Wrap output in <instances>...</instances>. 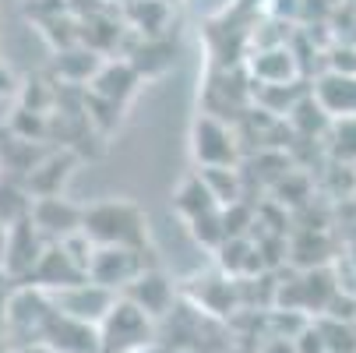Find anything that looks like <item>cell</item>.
Instances as JSON below:
<instances>
[{
	"instance_id": "8",
	"label": "cell",
	"mask_w": 356,
	"mask_h": 353,
	"mask_svg": "<svg viewBox=\"0 0 356 353\" xmlns=\"http://www.w3.org/2000/svg\"><path fill=\"white\" fill-rule=\"evenodd\" d=\"M81 216H85V205H74V201L64 198V194L32 198V212H29V219L35 223V230H39L49 244L78 233V230H81Z\"/></svg>"
},
{
	"instance_id": "4",
	"label": "cell",
	"mask_w": 356,
	"mask_h": 353,
	"mask_svg": "<svg viewBox=\"0 0 356 353\" xmlns=\"http://www.w3.org/2000/svg\"><path fill=\"white\" fill-rule=\"evenodd\" d=\"M46 237L35 230V223L25 216V219H18L15 226H8L4 230V251H0V269H4L18 286H25L29 283V276H32V269L39 265V258H42V251H46Z\"/></svg>"
},
{
	"instance_id": "20",
	"label": "cell",
	"mask_w": 356,
	"mask_h": 353,
	"mask_svg": "<svg viewBox=\"0 0 356 353\" xmlns=\"http://www.w3.org/2000/svg\"><path fill=\"white\" fill-rule=\"evenodd\" d=\"M197 173L205 177L209 191L216 194V201L226 209V205H236L243 198V177L236 166H197Z\"/></svg>"
},
{
	"instance_id": "19",
	"label": "cell",
	"mask_w": 356,
	"mask_h": 353,
	"mask_svg": "<svg viewBox=\"0 0 356 353\" xmlns=\"http://www.w3.org/2000/svg\"><path fill=\"white\" fill-rule=\"evenodd\" d=\"M127 18L141 32V39H159L166 36V25H170V4L166 0H131Z\"/></svg>"
},
{
	"instance_id": "3",
	"label": "cell",
	"mask_w": 356,
	"mask_h": 353,
	"mask_svg": "<svg viewBox=\"0 0 356 353\" xmlns=\"http://www.w3.org/2000/svg\"><path fill=\"white\" fill-rule=\"evenodd\" d=\"M152 339V318L131 304L127 297H117V304L110 308V315L99 325V343L103 353H134Z\"/></svg>"
},
{
	"instance_id": "14",
	"label": "cell",
	"mask_w": 356,
	"mask_h": 353,
	"mask_svg": "<svg viewBox=\"0 0 356 353\" xmlns=\"http://www.w3.org/2000/svg\"><path fill=\"white\" fill-rule=\"evenodd\" d=\"M138 85H141V71L131 61H106L103 68L95 71L88 92H95L99 99H110V103H117V107H124L127 99L138 92Z\"/></svg>"
},
{
	"instance_id": "10",
	"label": "cell",
	"mask_w": 356,
	"mask_h": 353,
	"mask_svg": "<svg viewBox=\"0 0 356 353\" xmlns=\"http://www.w3.org/2000/svg\"><path fill=\"white\" fill-rule=\"evenodd\" d=\"M247 71L254 85H293L300 81V57L286 42L258 46L254 54H247Z\"/></svg>"
},
{
	"instance_id": "6",
	"label": "cell",
	"mask_w": 356,
	"mask_h": 353,
	"mask_svg": "<svg viewBox=\"0 0 356 353\" xmlns=\"http://www.w3.org/2000/svg\"><path fill=\"white\" fill-rule=\"evenodd\" d=\"M39 346L54 350V353H103V343H99V325H88L81 318H71L60 308H49V318L42 325Z\"/></svg>"
},
{
	"instance_id": "24",
	"label": "cell",
	"mask_w": 356,
	"mask_h": 353,
	"mask_svg": "<svg viewBox=\"0 0 356 353\" xmlns=\"http://www.w3.org/2000/svg\"><path fill=\"white\" fill-rule=\"evenodd\" d=\"M25 353H54V350H46V346H29Z\"/></svg>"
},
{
	"instance_id": "15",
	"label": "cell",
	"mask_w": 356,
	"mask_h": 353,
	"mask_svg": "<svg viewBox=\"0 0 356 353\" xmlns=\"http://www.w3.org/2000/svg\"><path fill=\"white\" fill-rule=\"evenodd\" d=\"M49 152L46 141H29V138H18L11 131L0 134V173H11V177H29L39 159Z\"/></svg>"
},
{
	"instance_id": "12",
	"label": "cell",
	"mask_w": 356,
	"mask_h": 353,
	"mask_svg": "<svg viewBox=\"0 0 356 353\" xmlns=\"http://www.w3.org/2000/svg\"><path fill=\"white\" fill-rule=\"evenodd\" d=\"M74 166H78V156L71 152V148H64V145H60V148H49V152L39 159V166L25 177V184H29L32 198L64 194V187H67V180H71Z\"/></svg>"
},
{
	"instance_id": "13",
	"label": "cell",
	"mask_w": 356,
	"mask_h": 353,
	"mask_svg": "<svg viewBox=\"0 0 356 353\" xmlns=\"http://www.w3.org/2000/svg\"><path fill=\"white\" fill-rule=\"evenodd\" d=\"M120 297H127L131 304H138L152 322H156V318H163V315L173 308V283H170L159 269H152V265H148V269H145V272H141V276H138Z\"/></svg>"
},
{
	"instance_id": "16",
	"label": "cell",
	"mask_w": 356,
	"mask_h": 353,
	"mask_svg": "<svg viewBox=\"0 0 356 353\" xmlns=\"http://www.w3.org/2000/svg\"><path fill=\"white\" fill-rule=\"evenodd\" d=\"M173 209H177V216H180L184 223H191V219L209 216V212H216V209H222V205L216 201V194L209 191L205 177H201V173H191V177H184V180L177 184Z\"/></svg>"
},
{
	"instance_id": "5",
	"label": "cell",
	"mask_w": 356,
	"mask_h": 353,
	"mask_svg": "<svg viewBox=\"0 0 356 353\" xmlns=\"http://www.w3.org/2000/svg\"><path fill=\"white\" fill-rule=\"evenodd\" d=\"M145 255L148 251H138V247H95L92 265H88V279L113 290V293H124L148 269Z\"/></svg>"
},
{
	"instance_id": "11",
	"label": "cell",
	"mask_w": 356,
	"mask_h": 353,
	"mask_svg": "<svg viewBox=\"0 0 356 353\" xmlns=\"http://www.w3.org/2000/svg\"><path fill=\"white\" fill-rule=\"evenodd\" d=\"M311 95L318 99V107L332 117V120H342V117H356V74L349 71H321Z\"/></svg>"
},
{
	"instance_id": "23",
	"label": "cell",
	"mask_w": 356,
	"mask_h": 353,
	"mask_svg": "<svg viewBox=\"0 0 356 353\" xmlns=\"http://www.w3.org/2000/svg\"><path fill=\"white\" fill-rule=\"evenodd\" d=\"M15 88V74L8 71V64H0V95H8Z\"/></svg>"
},
{
	"instance_id": "21",
	"label": "cell",
	"mask_w": 356,
	"mask_h": 353,
	"mask_svg": "<svg viewBox=\"0 0 356 353\" xmlns=\"http://www.w3.org/2000/svg\"><path fill=\"white\" fill-rule=\"evenodd\" d=\"M332 134V141H328V148H332V156L339 159V163H356V117H342V120H332V127H328Z\"/></svg>"
},
{
	"instance_id": "7",
	"label": "cell",
	"mask_w": 356,
	"mask_h": 353,
	"mask_svg": "<svg viewBox=\"0 0 356 353\" xmlns=\"http://www.w3.org/2000/svg\"><path fill=\"white\" fill-rule=\"evenodd\" d=\"M117 297H120V293H113V290H106V286H99V283H92V279L74 283V286L57 290V293H49L54 308H60L64 315L81 318V322H88V325H103V318H106L110 308L117 304Z\"/></svg>"
},
{
	"instance_id": "17",
	"label": "cell",
	"mask_w": 356,
	"mask_h": 353,
	"mask_svg": "<svg viewBox=\"0 0 356 353\" xmlns=\"http://www.w3.org/2000/svg\"><path fill=\"white\" fill-rule=\"evenodd\" d=\"M54 68H57V81H71V85H81V81H88V78H95V71L103 68V61H99V54L92 46H64V49H57V61H54Z\"/></svg>"
},
{
	"instance_id": "18",
	"label": "cell",
	"mask_w": 356,
	"mask_h": 353,
	"mask_svg": "<svg viewBox=\"0 0 356 353\" xmlns=\"http://www.w3.org/2000/svg\"><path fill=\"white\" fill-rule=\"evenodd\" d=\"M32 212V191L22 177L0 173V226H15L18 219H25Z\"/></svg>"
},
{
	"instance_id": "1",
	"label": "cell",
	"mask_w": 356,
	"mask_h": 353,
	"mask_svg": "<svg viewBox=\"0 0 356 353\" xmlns=\"http://www.w3.org/2000/svg\"><path fill=\"white\" fill-rule=\"evenodd\" d=\"M81 230L99 247H138V251H148V219L127 198H106V201H95V205H85Z\"/></svg>"
},
{
	"instance_id": "9",
	"label": "cell",
	"mask_w": 356,
	"mask_h": 353,
	"mask_svg": "<svg viewBox=\"0 0 356 353\" xmlns=\"http://www.w3.org/2000/svg\"><path fill=\"white\" fill-rule=\"evenodd\" d=\"M85 279H88V272L67 255V247H64L60 240H54V244H46L42 258H39V265L32 269V276H29L25 286H35V290H42V293H57V290H67V286L85 283Z\"/></svg>"
},
{
	"instance_id": "22",
	"label": "cell",
	"mask_w": 356,
	"mask_h": 353,
	"mask_svg": "<svg viewBox=\"0 0 356 353\" xmlns=\"http://www.w3.org/2000/svg\"><path fill=\"white\" fill-rule=\"evenodd\" d=\"M314 276H318L321 283H328V286H325V297L318 300V311H325V308H328V300H332V297H335V290H339V283H332V276H328V272H321V269H318ZM300 290H303V293H307V300H303V308H311V297H314V286H311V272H307V276H303V283H300Z\"/></svg>"
},
{
	"instance_id": "2",
	"label": "cell",
	"mask_w": 356,
	"mask_h": 353,
	"mask_svg": "<svg viewBox=\"0 0 356 353\" xmlns=\"http://www.w3.org/2000/svg\"><path fill=\"white\" fill-rule=\"evenodd\" d=\"M240 134L226 117L197 113L191 124V159L197 166H240Z\"/></svg>"
}]
</instances>
